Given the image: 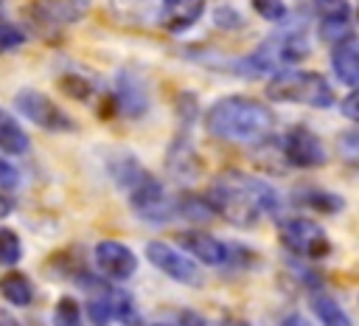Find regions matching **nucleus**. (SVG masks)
Here are the masks:
<instances>
[{
	"instance_id": "1",
	"label": "nucleus",
	"mask_w": 359,
	"mask_h": 326,
	"mask_svg": "<svg viewBox=\"0 0 359 326\" xmlns=\"http://www.w3.org/2000/svg\"><path fill=\"white\" fill-rule=\"evenodd\" d=\"M208 205L216 216L236 228H252L278 211V194L255 174L224 169L208 188Z\"/></svg>"
},
{
	"instance_id": "2",
	"label": "nucleus",
	"mask_w": 359,
	"mask_h": 326,
	"mask_svg": "<svg viewBox=\"0 0 359 326\" xmlns=\"http://www.w3.org/2000/svg\"><path fill=\"white\" fill-rule=\"evenodd\" d=\"M275 129V112L247 96H224L208 110V132L233 143H261Z\"/></svg>"
},
{
	"instance_id": "3",
	"label": "nucleus",
	"mask_w": 359,
	"mask_h": 326,
	"mask_svg": "<svg viewBox=\"0 0 359 326\" xmlns=\"http://www.w3.org/2000/svg\"><path fill=\"white\" fill-rule=\"evenodd\" d=\"M266 96L275 101H289V104H306L314 110H325L334 104V90L331 84L314 73V70H286L278 73L266 84Z\"/></svg>"
},
{
	"instance_id": "4",
	"label": "nucleus",
	"mask_w": 359,
	"mask_h": 326,
	"mask_svg": "<svg viewBox=\"0 0 359 326\" xmlns=\"http://www.w3.org/2000/svg\"><path fill=\"white\" fill-rule=\"evenodd\" d=\"M278 242L303 259H323L331 253V239L328 233L309 216H286L278 225Z\"/></svg>"
},
{
	"instance_id": "5",
	"label": "nucleus",
	"mask_w": 359,
	"mask_h": 326,
	"mask_svg": "<svg viewBox=\"0 0 359 326\" xmlns=\"http://www.w3.org/2000/svg\"><path fill=\"white\" fill-rule=\"evenodd\" d=\"M14 104L25 118H31L36 126H42L48 132H73L76 129V121L39 90H20L14 96Z\"/></svg>"
},
{
	"instance_id": "6",
	"label": "nucleus",
	"mask_w": 359,
	"mask_h": 326,
	"mask_svg": "<svg viewBox=\"0 0 359 326\" xmlns=\"http://www.w3.org/2000/svg\"><path fill=\"white\" fill-rule=\"evenodd\" d=\"M146 259H149L160 273H165L171 281H177V284L202 287V273H199V267L194 264V259H188L185 253L174 250L168 242H149V244H146Z\"/></svg>"
},
{
	"instance_id": "7",
	"label": "nucleus",
	"mask_w": 359,
	"mask_h": 326,
	"mask_svg": "<svg viewBox=\"0 0 359 326\" xmlns=\"http://www.w3.org/2000/svg\"><path fill=\"white\" fill-rule=\"evenodd\" d=\"M283 157L297 169H317L325 163V146L309 126H292L283 135Z\"/></svg>"
},
{
	"instance_id": "8",
	"label": "nucleus",
	"mask_w": 359,
	"mask_h": 326,
	"mask_svg": "<svg viewBox=\"0 0 359 326\" xmlns=\"http://www.w3.org/2000/svg\"><path fill=\"white\" fill-rule=\"evenodd\" d=\"M95 264H98V270H101L107 278L123 281V278H132V275H135V270H137V256H135L132 247H126L123 242L104 239V242L95 244Z\"/></svg>"
},
{
	"instance_id": "9",
	"label": "nucleus",
	"mask_w": 359,
	"mask_h": 326,
	"mask_svg": "<svg viewBox=\"0 0 359 326\" xmlns=\"http://www.w3.org/2000/svg\"><path fill=\"white\" fill-rule=\"evenodd\" d=\"M177 242L194 256L199 259L202 264H210V267H222L233 259V247L224 244L222 239H216L213 233H205V230H182L177 236Z\"/></svg>"
},
{
	"instance_id": "10",
	"label": "nucleus",
	"mask_w": 359,
	"mask_h": 326,
	"mask_svg": "<svg viewBox=\"0 0 359 326\" xmlns=\"http://www.w3.org/2000/svg\"><path fill=\"white\" fill-rule=\"evenodd\" d=\"M205 11V0H163L160 6V28L168 34L188 31Z\"/></svg>"
},
{
	"instance_id": "11",
	"label": "nucleus",
	"mask_w": 359,
	"mask_h": 326,
	"mask_svg": "<svg viewBox=\"0 0 359 326\" xmlns=\"http://www.w3.org/2000/svg\"><path fill=\"white\" fill-rule=\"evenodd\" d=\"M34 8H36L48 22L70 25V22H79V20L87 14L90 0H34Z\"/></svg>"
},
{
	"instance_id": "12",
	"label": "nucleus",
	"mask_w": 359,
	"mask_h": 326,
	"mask_svg": "<svg viewBox=\"0 0 359 326\" xmlns=\"http://www.w3.org/2000/svg\"><path fill=\"white\" fill-rule=\"evenodd\" d=\"M331 65L342 84L359 87V42L348 39V42L337 45V51L331 53Z\"/></svg>"
},
{
	"instance_id": "13",
	"label": "nucleus",
	"mask_w": 359,
	"mask_h": 326,
	"mask_svg": "<svg viewBox=\"0 0 359 326\" xmlns=\"http://www.w3.org/2000/svg\"><path fill=\"white\" fill-rule=\"evenodd\" d=\"M118 104H121L123 112H129L135 118L146 110V90H143L137 76H132V73L118 76Z\"/></svg>"
},
{
	"instance_id": "14",
	"label": "nucleus",
	"mask_w": 359,
	"mask_h": 326,
	"mask_svg": "<svg viewBox=\"0 0 359 326\" xmlns=\"http://www.w3.org/2000/svg\"><path fill=\"white\" fill-rule=\"evenodd\" d=\"M31 146L28 132L20 126L17 118H11L6 110H0V149L6 155H25Z\"/></svg>"
},
{
	"instance_id": "15",
	"label": "nucleus",
	"mask_w": 359,
	"mask_h": 326,
	"mask_svg": "<svg viewBox=\"0 0 359 326\" xmlns=\"http://www.w3.org/2000/svg\"><path fill=\"white\" fill-rule=\"evenodd\" d=\"M0 295L11 306H28L34 301V284L28 281L25 273H8L0 278Z\"/></svg>"
},
{
	"instance_id": "16",
	"label": "nucleus",
	"mask_w": 359,
	"mask_h": 326,
	"mask_svg": "<svg viewBox=\"0 0 359 326\" xmlns=\"http://www.w3.org/2000/svg\"><path fill=\"white\" fill-rule=\"evenodd\" d=\"M294 202H300L306 208H314L320 214H337L345 205L342 197H337L331 191H323V188H303V191L294 194Z\"/></svg>"
},
{
	"instance_id": "17",
	"label": "nucleus",
	"mask_w": 359,
	"mask_h": 326,
	"mask_svg": "<svg viewBox=\"0 0 359 326\" xmlns=\"http://www.w3.org/2000/svg\"><path fill=\"white\" fill-rule=\"evenodd\" d=\"M311 309L314 315L323 320V326H351L348 312L342 309V304L331 295H314L311 298Z\"/></svg>"
},
{
	"instance_id": "18",
	"label": "nucleus",
	"mask_w": 359,
	"mask_h": 326,
	"mask_svg": "<svg viewBox=\"0 0 359 326\" xmlns=\"http://www.w3.org/2000/svg\"><path fill=\"white\" fill-rule=\"evenodd\" d=\"M107 301H109V309H112V318L129 323V326H137L140 323V315H137V306L132 301L129 292H121V289H107Z\"/></svg>"
},
{
	"instance_id": "19",
	"label": "nucleus",
	"mask_w": 359,
	"mask_h": 326,
	"mask_svg": "<svg viewBox=\"0 0 359 326\" xmlns=\"http://www.w3.org/2000/svg\"><path fill=\"white\" fill-rule=\"evenodd\" d=\"M20 259H22V242H20V236L11 228H3L0 225V264L11 267Z\"/></svg>"
},
{
	"instance_id": "20",
	"label": "nucleus",
	"mask_w": 359,
	"mask_h": 326,
	"mask_svg": "<svg viewBox=\"0 0 359 326\" xmlns=\"http://www.w3.org/2000/svg\"><path fill=\"white\" fill-rule=\"evenodd\" d=\"M53 326H81V306L76 298H59V304L53 306Z\"/></svg>"
},
{
	"instance_id": "21",
	"label": "nucleus",
	"mask_w": 359,
	"mask_h": 326,
	"mask_svg": "<svg viewBox=\"0 0 359 326\" xmlns=\"http://www.w3.org/2000/svg\"><path fill=\"white\" fill-rule=\"evenodd\" d=\"M320 37L331 45H342L351 39V17L342 20H320Z\"/></svg>"
},
{
	"instance_id": "22",
	"label": "nucleus",
	"mask_w": 359,
	"mask_h": 326,
	"mask_svg": "<svg viewBox=\"0 0 359 326\" xmlns=\"http://www.w3.org/2000/svg\"><path fill=\"white\" fill-rule=\"evenodd\" d=\"M87 312H90V318H93L95 326H107V323L112 320V309H109V301H107V289H104L101 295H95V298L87 304Z\"/></svg>"
},
{
	"instance_id": "23",
	"label": "nucleus",
	"mask_w": 359,
	"mask_h": 326,
	"mask_svg": "<svg viewBox=\"0 0 359 326\" xmlns=\"http://www.w3.org/2000/svg\"><path fill=\"white\" fill-rule=\"evenodd\" d=\"M252 8L258 17L269 20V22H278L286 17V3L283 0H252Z\"/></svg>"
},
{
	"instance_id": "24",
	"label": "nucleus",
	"mask_w": 359,
	"mask_h": 326,
	"mask_svg": "<svg viewBox=\"0 0 359 326\" xmlns=\"http://www.w3.org/2000/svg\"><path fill=\"white\" fill-rule=\"evenodd\" d=\"M317 11H320V20H342V17H351L348 0H317Z\"/></svg>"
},
{
	"instance_id": "25",
	"label": "nucleus",
	"mask_w": 359,
	"mask_h": 326,
	"mask_svg": "<svg viewBox=\"0 0 359 326\" xmlns=\"http://www.w3.org/2000/svg\"><path fill=\"white\" fill-rule=\"evenodd\" d=\"M62 90H65L67 96H73V98H87V96L93 93V84H90L84 76H79V73H67V76L62 79Z\"/></svg>"
},
{
	"instance_id": "26",
	"label": "nucleus",
	"mask_w": 359,
	"mask_h": 326,
	"mask_svg": "<svg viewBox=\"0 0 359 326\" xmlns=\"http://www.w3.org/2000/svg\"><path fill=\"white\" fill-rule=\"evenodd\" d=\"M25 42V34H22V28H17V25H8V22H0V53H6V51H14V48H20Z\"/></svg>"
},
{
	"instance_id": "27",
	"label": "nucleus",
	"mask_w": 359,
	"mask_h": 326,
	"mask_svg": "<svg viewBox=\"0 0 359 326\" xmlns=\"http://www.w3.org/2000/svg\"><path fill=\"white\" fill-rule=\"evenodd\" d=\"M339 155L348 160H359V129L339 135Z\"/></svg>"
},
{
	"instance_id": "28",
	"label": "nucleus",
	"mask_w": 359,
	"mask_h": 326,
	"mask_svg": "<svg viewBox=\"0 0 359 326\" xmlns=\"http://www.w3.org/2000/svg\"><path fill=\"white\" fill-rule=\"evenodd\" d=\"M342 112H345V118H351V121L359 124V87H353V90L345 96V101H342Z\"/></svg>"
},
{
	"instance_id": "29",
	"label": "nucleus",
	"mask_w": 359,
	"mask_h": 326,
	"mask_svg": "<svg viewBox=\"0 0 359 326\" xmlns=\"http://www.w3.org/2000/svg\"><path fill=\"white\" fill-rule=\"evenodd\" d=\"M17 183H20V171L11 163L0 160V188H14Z\"/></svg>"
},
{
	"instance_id": "30",
	"label": "nucleus",
	"mask_w": 359,
	"mask_h": 326,
	"mask_svg": "<svg viewBox=\"0 0 359 326\" xmlns=\"http://www.w3.org/2000/svg\"><path fill=\"white\" fill-rule=\"evenodd\" d=\"M278 326H311V323H309V320H306L300 312H292V315H286V318H283Z\"/></svg>"
},
{
	"instance_id": "31",
	"label": "nucleus",
	"mask_w": 359,
	"mask_h": 326,
	"mask_svg": "<svg viewBox=\"0 0 359 326\" xmlns=\"http://www.w3.org/2000/svg\"><path fill=\"white\" fill-rule=\"evenodd\" d=\"M180 318H182V326H205V320L196 315V312H180Z\"/></svg>"
},
{
	"instance_id": "32",
	"label": "nucleus",
	"mask_w": 359,
	"mask_h": 326,
	"mask_svg": "<svg viewBox=\"0 0 359 326\" xmlns=\"http://www.w3.org/2000/svg\"><path fill=\"white\" fill-rule=\"evenodd\" d=\"M11 211H14V202H11V197L0 194V219H6V216H8Z\"/></svg>"
},
{
	"instance_id": "33",
	"label": "nucleus",
	"mask_w": 359,
	"mask_h": 326,
	"mask_svg": "<svg viewBox=\"0 0 359 326\" xmlns=\"http://www.w3.org/2000/svg\"><path fill=\"white\" fill-rule=\"evenodd\" d=\"M0 326H20V320L8 309H0Z\"/></svg>"
},
{
	"instance_id": "34",
	"label": "nucleus",
	"mask_w": 359,
	"mask_h": 326,
	"mask_svg": "<svg viewBox=\"0 0 359 326\" xmlns=\"http://www.w3.org/2000/svg\"><path fill=\"white\" fill-rule=\"evenodd\" d=\"M219 326H250L247 320H241V318H227V320H222Z\"/></svg>"
},
{
	"instance_id": "35",
	"label": "nucleus",
	"mask_w": 359,
	"mask_h": 326,
	"mask_svg": "<svg viewBox=\"0 0 359 326\" xmlns=\"http://www.w3.org/2000/svg\"><path fill=\"white\" fill-rule=\"evenodd\" d=\"M151 326H171V323H151Z\"/></svg>"
},
{
	"instance_id": "36",
	"label": "nucleus",
	"mask_w": 359,
	"mask_h": 326,
	"mask_svg": "<svg viewBox=\"0 0 359 326\" xmlns=\"http://www.w3.org/2000/svg\"><path fill=\"white\" fill-rule=\"evenodd\" d=\"M0 6H3V0H0Z\"/></svg>"
}]
</instances>
